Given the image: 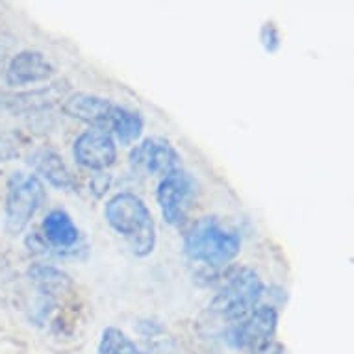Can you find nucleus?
I'll use <instances>...</instances> for the list:
<instances>
[{
    "label": "nucleus",
    "mask_w": 354,
    "mask_h": 354,
    "mask_svg": "<svg viewBox=\"0 0 354 354\" xmlns=\"http://www.w3.org/2000/svg\"><path fill=\"white\" fill-rule=\"evenodd\" d=\"M184 254L208 268H227L241 252V234L217 217H201L184 228Z\"/></svg>",
    "instance_id": "obj_1"
},
{
    "label": "nucleus",
    "mask_w": 354,
    "mask_h": 354,
    "mask_svg": "<svg viewBox=\"0 0 354 354\" xmlns=\"http://www.w3.org/2000/svg\"><path fill=\"white\" fill-rule=\"evenodd\" d=\"M266 286L254 269L232 266L221 277L219 288L208 304L209 314L225 323V328L239 323L260 306Z\"/></svg>",
    "instance_id": "obj_2"
},
{
    "label": "nucleus",
    "mask_w": 354,
    "mask_h": 354,
    "mask_svg": "<svg viewBox=\"0 0 354 354\" xmlns=\"http://www.w3.org/2000/svg\"><path fill=\"white\" fill-rule=\"evenodd\" d=\"M104 217L119 236L127 239L138 258L156 249V223L145 201L132 192H121L106 203Z\"/></svg>",
    "instance_id": "obj_3"
},
{
    "label": "nucleus",
    "mask_w": 354,
    "mask_h": 354,
    "mask_svg": "<svg viewBox=\"0 0 354 354\" xmlns=\"http://www.w3.org/2000/svg\"><path fill=\"white\" fill-rule=\"evenodd\" d=\"M47 201V192L39 176L26 173H12L6 184L4 198V228L10 236L26 230L30 221Z\"/></svg>",
    "instance_id": "obj_4"
},
{
    "label": "nucleus",
    "mask_w": 354,
    "mask_h": 354,
    "mask_svg": "<svg viewBox=\"0 0 354 354\" xmlns=\"http://www.w3.org/2000/svg\"><path fill=\"white\" fill-rule=\"evenodd\" d=\"M197 192V182L184 169L162 176L156 187V201L163 221L171 227H186Z\"/></svg>",
    "instance_id": "obj_5"
},
{
    "label": "nucleus",
    "mask_w": 354,
    "mask_h": 354,
    "mask_svg": "<svg viewBox=\"0 0 354 354\" xmlns=\"http://www.w3.org/2000/svg\"><path fill=\"white\" fill-rule=\"evenodd\" d=\"M279 328V312L271 304H260L254 312L239 323L223 330V339L236 351H252L261 343L274 339Z\"/></svg>",
    "instance_id": "obj_6"
},
{
    "label": "nucleus",
    "mask_w": 354,
    "mask_h": 354,
    "mask_svg": "<svg viewBox=\"0 0 354 354\" xmlns=\"http://www.w3.org/2000/svg\"><path fill=\"white\" fill-rule=\"evenodd\" d=\"M128 162L136 173L145 176H165L182 169L180 154L163 138H147L140 141L128 154Z\"/></svg>",
    "instance_id": "obj_7"
},
{
    "label": "nucleus",
    "mask_w": 354,
    "mask_h": 354,
    "mask_svg": "<svg viewBox=\"0 0 354 354\" xmlns=\"http://www.w3.org/2000/svg\"><path fill=\"white\" fill-rule=\"evenodd\" d=\"M67 91H69L67 82H54L48 86L34 87L26 91H17V93H2L0 106L12 115L39 117L50 110L54 104H58L59 100H65Z\"/></svg>",
    "instance_id": "obj_8"
},
{
    "label": "nucleus",
    "mask_w": 354,
    "mask_h": 354,
    "mask_svg": "<svg viewBox=\"0 0 354 354\" xmlns=\"http://www.w3.org/2000/svg\"><path fill=\"white\" fill-rule=\"evenodd\" d=\"M73 156L80 167L102 173L117 162L115 140L108 132L89 128L75 140Z\"/></svg>",
    "instance_id": "obj_9"
},
{
    "label": "nucleus",
    "mask_w": 354,
    "mask_h": 354,
    "mask_svg": "<svg viewBox=\"0 0 354 354\" xmlns=\"http://www.w3.org/2000/svg\"><path fill=\"white\" fill-rule=\"evenodd\" d=\"M56 75V67L39 50L24 48L13 56L4 71V82L10 87H28L41 82H48Z\"/></svg>",
    "instance_id": "obj_10"
},
{
    "label": "nucleus",
    "mask_w": 354,
    "mask_h": 354,
    "mask_svg": "<svg viewBox=\"0 0 354 354\" xmlns=\"http://www.w3.org/2000/svg\"><path fill=\"white\" fill-rule=\"evenodd\" d=\"M115 106L110 99L91 93H73L67 95L62 104V111L71 119L86 122L95 130L108 132L110 121Z\"/></svg>",
    "instance_id": "obj_11"
},
{
    "label": "nucleus",
    "mask_w": 354,
    "mask_h": 354,
    "mask_svg": "<svg viewBox=\"0 0 354 354\" xmlns=\"http://www.w3.org/2000/svg\"><path fill=\"white\" fill-rule=\"evenodd\" d=\"M39 238L45 245V254L56 250L58 254H69L80 241V230L65 209H50L41 221Z\"/></svg>",
    "instance_id": "obj_12"
},
{
    "label": "nucleus",
    "mask_w": 354,
    "mask_h": 354,
    "mask_svg": "<svg viewBox=\"0 0 354 354\" xmlns=\"http://www.w3.org/2000/svg\"><path fill=\"white\" fill-rule=\"evenodd\" d=\"M30 167L35 171V176L39 174L43 180H47L53 187L59 192L78 193L80 184L76 180L75 173L71 171L69 165L64 162V158L53 149H35L28 156Z\"/></svg>",
    "instance_id": "obj_13"
},
{
    "label": "nucleus",
    "mask_w": 354,
    "mask_h": 354,
    "mask_svg": "<svg viewBox=\"0 0 354 354\" xmlns=\"http://www.w3.org/2000/svg\"><path fill=\"white\" fill-rule=\"evenodd\" d=\"M28 280L37 291V295L56 299L73 290V279L64 269L56 268L53 263H32L26 271Z\"/></svg>",
    "instance_id": "obj_14"
},
{
    "label": "nucleus",
    "mask_w": 354,
    "mask_h": 354,
    "mask_svg": "<svg viewBox=\"0 0 354 354\" xmlns=\"http://www.w3.org/2000/svg\"><path fill=\"white\" fill-rule=\"evenodd\" d=\"M136 330L143 339L141 354H180V347L165 325L156 319H141L136 325Z\"/></svg>",
    "instance_id": "obj_15"
},
{
    "label": "nucleus",
    "mask_w": 354,
    "mask_h": 354,
    "mask_svg": "<svg viewBox=\"0 0 354 354\" xmlns=\"http://www.w3.org/2000/svg\"><path fill=\"white\" fill-rule=\"evenodd\" d=\"M143 117L134 110H128L124 106H115V111L111 115L110 128L108 134L115 141H119L121 145H132L136 141H140L141 134H143Z\"/></svg>",
    "instance_id": "obj_16"
},
{
    "label": "nucleus",
    "mask_w": 354,
    "mask_h": 354,
    "mask_svg": "<svg viewBox=\"0 0 354 354\" xmlns=\"http://www.w3.org/2000/svg\"><path fill=\"white\" fill-rule=\"evenodd\" d=\"M99 354H141L140 347L136 345L134 339L130 337L117 326H106L100 334Z\"/></svg>",
    "instance_id": "obj_17"
},
{
    "label": "nucleus",
    "mask_w": 354,
    "mask_h": 354,
    "mask_svg": "<svg viewBox=\"0 0 354 354\" xmlns=\"http://www.w3.org/2000/svg\"><path fill=\"white\" fill-rule=\"evenodd\" d=\"M260 41L263 48H266V53L273 54L277 53L280 48V43H282V37H280V32L277 28V24L274 23H266L261 26L260 30Z\"/></svg>",
    "instance_id": "obj_18"
},
{
    "label": "nucleus",
    "mask_w": 354,
    "mask_h": 354,
    "mask_svg": "<svg viewBox=\"0 0 354 354\" xmlns=\"http://www.w3.org/2000/svg\"><path fill=\"white\" fill-rule=\"evenodd\" d=\"M111 186V174L108 173H97L93 174V178L89 180V192L93 193L95 197L100 198V197H104L106 192L110 189Z\"/></svg>",
    "instance_id": "obj_19"
},
{
    "label": "nucleus",
    "mask_w": 354,
    "mask_h": 354,
    "mask_svg": "<svg viewBox=\"0 0 354 354\" xmlns=\"http://www.w3.org/2000/svg\"><path fill=\"white\" fill-rule=\"evenodd\" d=\"M19 156V145L12 136L0 134V162H10L12 158Z\"/></svg>",
    "instance_id": "obj_20"
},
{
    "label": "nucleus",
    "mask_w": 354,
    "mask_h": 354,
    "mask_svg": "<svg viewBox=\"0 0 354 354\" xmlns=\"http://www.w3.org/2000/svg\"><path fill=\"white\" fill-rule=\"evenodd\" d=\"M250 354H286V347L282 343L274 337V339H269V342L261 343L258 347H254L252 351H249Z\"/></svg>",
    "instance_id": "obj_21"
}]
</instances>
